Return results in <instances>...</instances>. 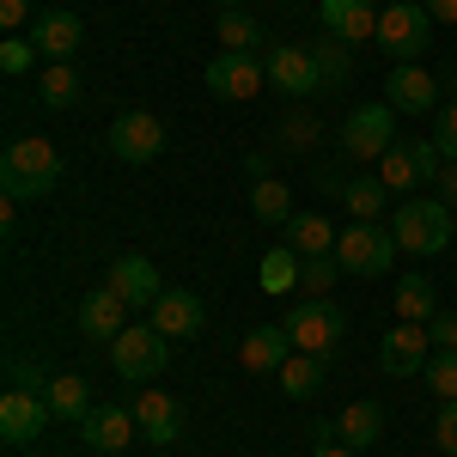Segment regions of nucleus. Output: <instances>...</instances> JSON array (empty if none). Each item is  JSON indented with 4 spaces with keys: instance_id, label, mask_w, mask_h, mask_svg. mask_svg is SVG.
Listing matches in <instances>:
<instances>
[{
    "instance_id": "obj_35",
    "label": "nucleus",
    "mask_w": 457,
    "mask_h": 457,
    "mask_svg": "<svg viewBox=\"0 0 457 457\" xmlns=\"http://www.w3.org/2000/svg\"><path fill=\"white\" fill-rule=\"evenodd\" d=\"M427 390L439 403H457V348H433V360H427Z\"/></svg>"
},
{
    "instance_id": "obj_6",
    "label": "nucleus",
    "mask_w": 457,
    "mask_h": 457,
    "mask_svg": "<svg viewBox=\"0 0 457 457\" xmlns=\"http://www.w3.org/2000/svg\"><path fill=\"white\" fill-rule=\"evenodd\" d=\"M287 336H293V348L299 353H336V342H342V329H348V317L336 312L329 299H305V305H293V312L281 317Z\"/></svg>"
},
{
    "instance_id": "obj_31",
    "label": "nucleus",
    "mask_w": 457,
    "mask_h": 457,
    "mask_svg": "<svg viewBox=\"0 0 457 457\" xmlns=\"http://www.w3.org/2000/svg\"><path fill=\"white\" fill-rule=\"evenodd\" d=\"M385 202H390V189L378 177H348V189H342L348 220H385Z\"/></svg>"
},
{
    "instance_id": "obj_32",
    "label": "nucleus",
    "mask_w": 457,
    "mask_h": 457,
    "mask_svg": "<svg viewBox=\"0 0 457 457\" xmlns=\"http://www.w3.org/2000/svg\"><path fill=\"white\" fill-rule=\"evenodd\" d=\"M323 366H329L323 353H293V360H287L275 378H281L287 396H317V385H323Z\"/></svg>"
},
{
    "instance_id": "obj_28",
    "label": "nucleus",
    "mask_w": 457,
    "mask_h": 457,
    "mask_svg": "<svg viewBox=\"0 0 457 457\" xmlns=\"http://www.w3.org/2000/svg\"><path fill=\"white\" fill-rule=\"evenodd\" d=\"M250 213H256L262 226H287V220H293V195H287L281 177H256V183H250Z\"/></svg>"
},
{
    "instance_id": "obj_15",
    "label": "nucleus",
    "mask_w": 457,
    "mask_h": 457,
    "mask_svg": "<svg viewBox=\"0 0 457 457\" xmlns=\"http://www.w3.org/2000/svg\"><path fill=\"white\" fill-rule=\"evenodd\" d=\"M262 68H269V86H275V92H287V98H312V92H323V73H317L312 49H293V43H275Z\"/></svg>"
},
{
    "instance_id": "obj_44",
    "label": "nucleus",
    "mask_w": 457,
    "mask_h": 457,
    "mask_svg": "<svg viewBox=\"0 0 457 457\" xmlns=\"http://www.w3.org/2000/svg\"><path fill=\"white\" fill-rule=\"evenodd\" d=\"M317 457H353V452L336 439V427H323V433H317Z\"/></svg>"
},
{
    "instance_id": "obj_2",
    "label": "nucleus",
    "mask_w": 457,
    "mask_h": 457,
    "mask_svg": "<svg viewBox=\"0 0 457 457\" xmlns=\"http://www.w3.org/2000/svg\"><path fill=\"white\" fill-rule=\"evenodd\" d=\"M390 232H396V245L409 250V256H439V250H452L457 226H452V208L427 189V195H403L396 213H390Z\"/></svg>"
},
{
    "instance_id": "obj_1",
    "label": "nucleus",
    "mask_w": 457,
    "mask_h": 457,
    "mask_svg": "<svg viewBox=\"0 0 457 457\" xmlns=\"http://www.w3.org/2000/svg\"><path fill=\"white\" fill-rule=\"evenodd\" d=\"M0 183H6L12 202H43L62 183V153L43 141V135H19V141L0 153Z\"/></svg>"
},
{
    "instance_id": "obj_43",
    "label": "nucleus",
    "mask_w": 457,
    "mask_h": 457,
    "mask_svg": "<svg viewBox=\"0 0 457 457\" xmlns=\"http://www.w3.org/2000/svg\"><path fill=\"white\" fill-rule=\"evenodd\" d=\"M317 189H323L329 202H342V189H348V171H342V165H329V171L317 177Z\"/></svg>"
},
{
    "instance_id": "obj_27",
    "label": "nucleus",
    "mask_w": 457,
    "mask_h": 457,
    "mask_svg": "<svg viewBox=\"0 0 457 457\" xmlns=\"http://www.w3.org/2000/svg\"><path fill=\"white\" fill-rule=\"evenodd\" d=\"M396 317H403V323H433V317H439V293H433L427 275L396 281Z\"/></svg>"
},
{
    "instance_id": "obj_41",
    "label": "nucleus",
    "mask_w": 457,
    "mask_h": 457,
    "mask_svg": "<svg viewBox=\"0 0 457 457\" xmlns=\"http://www.w3.org/2000/svg\"><path fill=\"white\" fill-rule=\"evenodd\" d=\"M427 336H433V348H457V312H439L427 323Z\"/></svg>"
},
{
    "instance_id": "obj_11",
    "label": "nucleus",
    "mask_w": 457,
    "mask_h": 457,
    "mask_svg": "<svg viewBox=\"0 0 457 457\" xmlns=\"http://www.w3.org/2000/svg\"><path fill=\"white\" fill-rule=\"evenodd\" d=\"M427 360H433L427 323H403V317H396V329H385V342H378L385 378H415V372H427Z\"/></svg>"
},
{
    "instance_id": "obj_4",
    "label": "nucleus",
    "mask_w": 457,
    "mask_h": 457,
    "mask_svg": "<svg viewBox=\"0 0 457 457\" xmlns=\"http://www.w3.org/2000/svg\"><path fill=\"white\" fill-rule=\"evenodd\" d=\"M427 43H433V12H427V0H390L385 12H378V49H385L396 68H403V62H421Z\"/></svg>"
},
{
    "instance_id": "obj_46",
    "label": "nucleus",
    "mask_w": 457,
    "mask_h": 457,
    "mask_svg": "<svg viewBox=\"0 0 457 457\" xmlns=\"http://www.w3.org/2000/svg\"><path fill=\"white\" fill-rule=\"evenodd\" d=\"M220 6H245V0H220Z\"/></svg>"
},
{
    "instance_id": "obj_33",
    "label": "nucleus",
    "mask_w": 457,
    "mask_h": 457,
    "mask_svg": "<svg viewBox=\"0 0 457 457\" xmlns=\"http://www.w3.org/2000/svg\"><path fill=\"white\" fill-rule=\"evenodd\" d=\"M342 275H348V269H342L336 256H305V275H299V293H305V299H329V287L342 281Z\"/></svg>"
},
{
    "instance_id": "obj_16",
    "label": "nucleus",
    "mask_w": 457,
    "mask_h": 457,
    "mask_svg": "<svg viewBox=\"0 0 457 457\" xmlns=\"http://www.w3.org/2000/svg\"><path fill=\"white\" fill-rule=\"evenodd\" d=\"M135 427H141L146 445H171L177 433H183V403H177L171 390L146 385L141 396H135Z\"/></svg>"
},
{
    "instance_id": "obj_10",
    "label": "nucleus",
    "mask_w": 457,
    "mask_h": 457,
    "mask_svg": "<svg viewBox=\"0 0 457 457\" xmlns=\"http://www.w3.org/2000/svg\"><path fill=\"white\" fill-rule=\"evenodd\" d=\"M49 421H55V409H49L43 390L6 385V396H0V439H6V445H31Z\"/></svg>"
},
{
    "instance_id": "obj_29",
    "label": "nucleus",
    "mask_w": 457,
    "mask_h": 457,
    "mask_svg": "<svg viewBox=\"0 0 457 457\" xmlns=\"http://www.w3.org/2000/svg\"><path fill=\"white\" fill-rule=\"evenodd\" d=\"M37 98H43V110H73L79 104V73L68 62H49L37 73Z\"/></svg>"
},
{
    "instance_id": "obj_23",
    "label": "nucleus",
    "mask_w": 457,
    "mask_h": 457,
    "mask_svg": "<svg viewBox=\"0 0 457 457\" xmlns=\"http://www.w3.org/2000/svg\"><path fill=\"white\" fill-rule=\"evenodd\" d=\"M336 238H342V232H336L323 213H293L281 226V245H293L299 256H336Z\"/></svg>"
},
{
    "instance_id": "obj_42",
    "label": "nucleus",
    "mask_w": 457,
    "mask_h": 457,
    "mask_svg": "<svg viewBox=\"0 0 457 457\" xmlns=\"http://www.w3.org/2000/svg\"><path fill=\"white\" fill-rule=\"evenodd\" d=\"M433 195H439L445 208H457V165H445V171L433 177Z\"/></svg>"
},
{
    "instance_id": "obj_24",
    "label": "nucleus",
    "mask_w": 457,
    "mask_h": 457,
    "mask_svg": "<svg viewBox=\"0 0 457 457\" xmlns=\"http://www.w3.org/2000/svg\"><path fill=\"white\" fill-rule=\"evenodd\" d=\"M378 433H385V409H378V403H348V409L336 415V439H342L348 452L378 445Z\"/></svg>"
},
{
    "instance_id": "obj_9",
    "label": "nucleus",
    "mask_w": 457,
    "mask_h": 457,
    "mask_svg": "<svg viewBox=\"0 0 457 457\" xmlns=\"http://www.w3.org/2000/svg\"><path fill=\"white\" fill-rule=\"evenodd\" d=\"M396 146V110L390 104H360L342 122V153L348 159H385Z\"/></svg>"
},
{
    "instance_id": "obj_17",
    "label": "nucleus",
    "mask_w": 457,
    "mask_h": 457,
    "mask_svg": "<svg viewBox=\"0 0 457 457\" xmlns=\"http://www.w3.org/2000/svg\"><path fill=\"white\" fill-rule=\"evenodd\" d=\"M202 323H208V305H202L195 293H183V287H165V293H159V305H153V329H159L165 342H189V336H202Z\"/></svg>"
},
{
    "instance_id": "obj_22",
    "label": "nucleus",
    "mask_w": 457,
    "mask_h": 457,
    "mask_svg": "<svg viewBox=\"0 0 457 457\" xmlns=\"http://www.w3.org/2000/svg\"><path fill=\"white\" fill-rule=\"evenodd\" d=\"M79 433H86V452H98V457H116L141 427H135V415L129 409H92L86 421H79Z\"/></svg>"
},
{
    "instance_id": "obj_14",
    "label": "nucleus",
    "mask_w": 457,
    "mask_h": 457,
    "mask_svg": "<svg viewBox=\"0 0 457 457\" xmlns=\"http://www.w3.org/2000/svg\"><path fill=\"white\" fill-rule=\"evenodd\" d=\"M104 287L129 305V312H153V305H159V293H165V287H159V269H153L146 256H116V262H110V275H104Z\"/></svg>"
},
{
    "instance_id": "obj_45",
    "label": "nucleus",
    "mask_w": 457,
    "mask_h": 457,
    "mask_svg": "<svg viewBox=\"0 0 457 457\" xmlns=\"http://www.w3.org/2000/svg\"><path fill=\"white\" fill-rule=\"evenodd\" d=\"M427 12H433V25H457V0H427Z\"/></svg>"
},
{
    "instance_id": "obj_19",
    "label": "nucleus",
    "mask_w": 457,
    "mask_h": 457,
    "mask_svg": "<svg viewBox=\"0 0 457 457\" xmlns=\"http://www.w3.org/2000/svg\"><path fill=\"white\" fill-rule=\"evenodd\" d=\"M293 353H299V348H293L287 323H256V329L245 336V348H238V366H245V372H262V378H275Z\"/></svg>"
},
{
    "instance_id": "obj_8",
    "label": "nucleus",
    "mask_w": 457,
    "mask_h": 457,
    "mask_svg": "<svg viewBox=\"0 0 457 457\" xmlns=\"http://www.w3.org/2000/svg\"><path fill=\"white\" fill-rule=\"evenodd\" d=\"M104 146L122 159V165H153V159L165 153V122H159L153 110H122V116L110 122Z\"/></svg>"
},
{
    "instance_id": "obj_21",
    "label": "nucleus",
    "mask_w": 457,
    "mask_h": 457,
    "mask_svg": "<svg viewBox=\"0 0 457 457\" xmlns=\"http://www.w3.org/2000/svg\"><path fill=\"white\" fill-rule=\"evenodd\" d=\"M129 329V305L110 293V287H92L86 299H79V336L86 342H116Z\"/></svg>"
},
{
    "instance_id": "obj_26",
    "label": "nucleus",
    "mask_w": 457,
    "mask_h": 457,
    "mask_svg": "<svg viewBox=\"0 0 457 457\" xmlns=\"http://www.w3.org/2000/svg\"><path fill=\"white\" fill-rule=\"evenodd\" d=\"M312 62H317V73H323V92H336V86L353 79V49L342 43V37H329V31L312 43Z\"/></svg>"
},
{
    "instance_id": "obj_7",
    "label": "nucleus",
    "mask_w": 457,
    "mask_h": 457,
    "mask_svg": "<svg viewBox=\"0 0 457 457\" xmlns=\"http://www.w3.org/2000/svg\"><path fill=\"white\" fill-rule=\"evenodd\" d=\"M165 360H171V342H165L153 323H141V329L129 323V329L110 342V366H116L129 385H135V378H159V372H165Z\"/></svg>"
},
{
    "instance_id": "obj_30",
    "label": "nucleus",
    "mask_w": 457,
    "mask_h": 457,
    "mask_svg": "<svg viewBox=\"0 0 457 457\" xmlns=\"http://www.w3.org/2000/svg\"><path fill=\"white\" fill-rule=\"evenodd\" d=\"M299 275H305V256L293 245H275L262 256V293H299Z\"/></svg>"
},
{
    "instance_id": "obj_34",
    "label": "nucleus",
    "mask_w": 457,
    "mask_h": 457,
    "mask_svg": "<svg viewBox=\"0 0 457 457\" xmlns=\"http://www.w3.org/2000/svg\"><path fill=\"white\" fill-rule=\"evenodd\" d=\"M256 19H250V12H238V6H226V12H220V43H226V49H232V55H250V49H256Z\"/></svg>"
},
{
    "instance_id": "obj_38",
    "label": "nucleus",
    "mask_w": 457,
    "mask_h": 457,
    "mask_svg": "<svg viewBox=\"0 0 457 457\" xmlns=\"http://www.w3.org/2000/svg\"><path fill=\"white\" fill-rule=\"evenodd\" d=\"M31 68H37V43L31 37H6V43H0V73L19 79V73H31Z\"/></svg>"
},
{
    "instance_id": "obj_20",
    "label": "nucleus",
    "mask_w": 457,
    "mask_h": 457,
    "mask_svg": "<svg viewBox=\"0 0 457 457\" xmlns=\"http://www.w3.org/2000/svg\"><path fill=\"white\" fill-rule=\"evenodd\" d=\"M317 12H323V31L342 37V43H378V6L372 0H317Z\"/></svg>"
},
{
    "instance_id": "obj_3",
    "label": "nucleus",
    "mask_w": 457,
    "mask_h": 457,
    "mask_svg": "<svg viewBox=\"0 0 457 457\" xmlns=\"http://www.w3.org/2000/svg\"><path fill=\"white\" fill-rule=\"evenodd\" d=\"M396 250L403 245H396V232H390L385 220H348L342 238H336V262L348 275H360V281H378V275H390Z\"/></svg>"
},
{
    "instance_id": "obj_37",
    "label": "nucleus",
    "mask_w": 457,
    "mask_h": 457,
    "mask_svg": "<svg viewBox=\"0 0 457 457\" xmlns=\"http://www.w3.org/2000/svg\"><path fill=\"white\" fill-rule=\"evenodd\" d=\"M317 135H323V129H317V116L293 110V116H281V129H275V146H287V153H305Z\"/></svg>"
},
{
    "instance_id": "obj_18",
    "label": "nucleus",
    "mask_w": 457,
    "mask_h": 457,
    "mask_svg": "<svg viewBox=\"0 0 457 457\" xmlns=\"http://www.w3.org/2000/svg\"><path fill=\"white\" fill-rule=\"evenodd\" d=\"M31 43H37V55H49V62H73L79 43H86V25H79V12H68V6H49V12H37Z\"/></svg>"
},
{
    "instance_id": "obj_36",
    "label": "nucleus",
    "mask_w": 457,
    "mask_h": 457,
    "mask_svg": "<svg viewBox=\"0 0 457 457\" xmlns=\"http://www.w3.org/2000/svg\"><path fill=\"white\" fill-rule=\"evenodd\" d=\"M452 86H457V73H452ZM433 146L445 153V165H457V92L433 110Z\"/></svg>"
},
{
    "instance_id": "obj_39",
    "label": "nucleus",
    "mask_w": 457,
    "mask_h": 457,
    "mask_svg": "<svg viewBox=\"0 0 457 457\" xmlns=\"http://www.w3.org/2000/svg\"><path fill=\"white\" fill-rule=\"evenodd\" d=\"M433 445L445 457H457V403H439V421H433Z\"/></svg>"
},
{
    "instance_id": "obj_5",
    "label": "nucleus",
    "mask_w": 457,
    "mask_h": 457,
    "mask_svg": "<svg viewBox=\"0 0 457 457\" xmlns=\"http://www.w3.org/2000/svg\"><path fill=\"white\" fill-rule=\"evenodd\" d=\"M445 171V153L433 146V135H409V141H396L378 159V183H385L390 195H415L421 183H433V177Z\"/></svg>"
},
{
    "instance_id": "obj_25",
    "label": "nucleus",
    "mask_w": 457,
    "mask_h": 457,
    "mask_svg": "<svg viewBox=\"0 0 457 457\" xmlns=\"http://www.w3.org/2000/svg\"><path fill=\"white\" fill-rule=\"evenodd\" d=\"M43 396H49L55 421H86V415H92V390H86L79 372H55V378L43 385Z\"/></svg>"
},
{
    "instance_id": "obj_12",
    "label": "nucleus",
    "mask_w": 457,
    "mask_h": 457,
    "mask_svg": "<svg viewBox=\"0 0 457 457\" xmlns=\"http://www.w3.org/2000/svg\"><path fill=\"white\" fill-rule=\"evenodd\" d=\"M269 86V68L256 62V55H232V49H220L208 62V92L213 98H226V104H245Z\"/></svg>"
},
{
    "instance_id": "obj_40",
    "label": "nucleus",
    "mask_w": 457,
    "mask_h": 457,
    "mask_svg": "<svg viewBox=\"0 0 457 457\" xmlns=\"http://www.w3.org/2000/svg\"><path fill=\"white\" fill-rule=\"evenodd\" d=\"M0 25L19 37V31H31L37 25V12H31V0H0Z\"/></svg>"
},
{
    "instance_id": "obj_13",
    "label": "nucleus",
    "mask_w": 457,
    "mask_h": 457,
    "mask_svg": "<svg viewBox=\"0 0 457 457\" xmlns=\"http://www.w3.org/2000/svg\"><path fill=\"white\" fill-rule=\"evenodd\" d=\"M385 104L396 110V116H427V110H439L445 98H439V79H433L427 68L403 62V68L385 73Z\"/></svg>"
}]
</instances>
